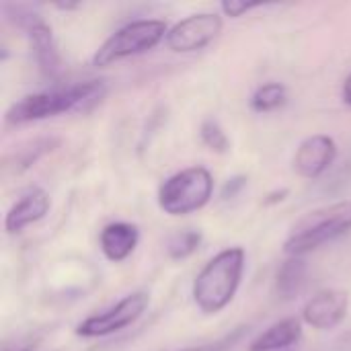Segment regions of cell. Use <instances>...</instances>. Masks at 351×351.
I'll return each instance as SVG.
<instances>
[{
  "instance_id": "obj_1",
  "label": "cell",
  "mask_w": 351,
  "mask_h": 351,
  "mask_svg": "<svg viewBox=\"0 0 351 351\" xmlns=\"http://www.w3.org/2000/svg\"><path fill=\"white\" fill-rule=\"evenodd\" d=\"M103 97L105 84L101 80H86L64 88L27 95L14 105H10V109L6 111V121L12 125H23L68 111H88Z\"/></svg>"
},
{
  "instance_id": "obj_2",
  "label": "cell",
  "mask_w": 351,
  "mask_h": 351,
  "mask_svg": "<svg viewBox=\"0 0 351 351\" xmlns=\"http://www.w3.org/2000/svg\"><path fill=\"white\" fill-rule=\"evenodd\" d=\"M245 251L230 247L212 257L193 282V300L206 315H216L226 308L243 280Z\"/></svg>"
},
{
  "instance_id": "obj_3",
  "label": "cell",
  "mask_w": 351,
  "mask_h": 351,
  "mask_svg": "<svg viewBox=\"0 0 351 351\" xmlns=\"http://www.w3.org/2000/svg\"><path fill=\"white\" fill-rule=\"evenodd\" d=\"M348 230H351V199L313 210L292 228L284 243V253L288 257H304Z\"/></svg>"
},
{
  "instance_id": "obj_4",
  "label": "cell",
  "mask_w": 351,
  "mask_h": 351,
  "mask_svg": "<svg viewBox=\"0 0 351 351\" xmlns=\"http://www.w3.org/2000/svg\"><path fill=\"white\" fill-rule=\"evenodd\" d=\"M214 193V179L208 169L191 167L169 177L158 189V206L171 216H185L202 210Z\"/></svg>"
},
{
  "instance_id": "obj_5",
  "label": "cell",
  "mask_w": 351,
  "mask_h": 351,
  "mask_svg": "<svg viewBox=\"0 0 351 351\" xmlns=\"http://www.w3.org/2000/svg\"><path fill=\"white\" fill-rule=\"evenodd\" d=\"M169 27L160 19H144L134 21L117 29L109 39L103 41V45L97 49L93 64L97 68H105L113 62L144 53L158 45L162 39H167Z\"/></svg>"
},
{
  "instance_id": "obj_6",
  "label": "cell",
  "mask_w": 351,
  "mask_h": 351,
  "mask_svg": "<svg viewBox=\"0 0 351 351\" xmlns=\"http://www.w3.org/2000/svg\"><path fill=\"white\" fill-rule=\"evenodd\" d=\"M146 306H148V294L146 292H134V294L125 296L123 300H119L109 311L93 315L86 321H82L76 327V335L88 337V339L113 335V333L134 325L142 317Z\"/></svg>"
},
{
  "instance_id": "obj_7",
  "label": "cell",
  "mask_w": 351,
  "mask_h": 351,
  "mask_svg": "<svg viewBox=\"0 0 351 351\" xmlns=\"http://www.w3.org/2000/svg\"><path fill=\"white\" fill-rule=\"evenodd\" d=\"M222 31V16L216 12H197L191 14L177 25H173L167 33V47L177 53H189L204 49L212 43Z\"/></svg>"
},
{
  "instance_id": "obj_8",
  "label": "cell",
  "mask_w": 351,
  "mask_h": 351,
  "mask_svg": "<svg viewBox=\"0 0 351 351\" xmlns=\"http://www.w3.org/2000/svg\"><path fill=\"white\" fill-rule=\"evenodd\" d=\"M337 158V144L333 138L317 134L306 138L294 156V171L304 179L321 177Z\"/></svg>"
},
{
  "instance_id": "obj_9",
  "label": "cell",
  "mask_w": 351,
  "mask_h": 351,
  "mask_svg": "<svg viewBox=\"0 0 351 351\" xmlns=\"http://www.w3.org/2000/svg\"><path fill=\"white\" fill-rule=\"evenodd\" d=\"M348 294L341 290H323L315 294L302 311V319L306 325L319 331L335 329L348 315Z\"/></svg>"
},
{
  "instance_id": "obj_10",
  "label": "cell",
  "mask_w": 351,
  "mask_h": 351,
  "mask_svg": "<svg viewBox=\"0 0 351 351\" xmlns=\"http://www.w3.org/2000/svg\"><path fill=\"white\" fill-rule=\"evenodd\" d=\"M23 27L27 29V35H29V41H31L39 70L43 72V76L56 78L60 74L62 60H60V51H58V45H56V39H53L49 25H45L37 14H31Z\"/></svg>"
},
{
  "instance_id": "obj_11",
  "label": "cell",
  "mask_w": 351,
  "mask_h": 351,
  "mask_svg": "<svg viewBox=\"0 0 351 351\" xmlns=\"http://www.w3.org/2000/svg\"><path fill=\"white\" fill-rule=\"evenodd\" d=\"M138 241H140V230L130 222H111L101 230L99 237L103 255L113 263L128 259L138 247Z\"/></svg>"
},
{
  "instance_id": "obj_12",
  "label": "cell",
  "mask_w": 351,
  "mask_h": 351,
  "mask_svg": "<svg viewBox=\"0 0 351 351\" xmlns=\"http://www.w3.org/2000/svg\"><path fill=\"white\" fill-rule=\"evenodd\" d=\"M49 195L43 189H33L27 195H23L6 214L4 218V228L8 234L21 232L25 226L39 222L47 212H49Z\"/></svg>"
},
{
  "instance_id": "obj_13",
  "label": "cell",
  "mask_w": 351,
  "mask_h": 351,
  "mask_svg": "<svg viewBox=\"0 0 351 351\" xmlns=\"http://www.w3.org/2000/svg\"><path fill=\"white\" fill-rule=\"evenodd\" d=\"M302 337V323L296 317L282 319L274 323L267 331H263L257 339H253L249 351H278L298 343Z\"/></svg>"
},
{
  "instance_id": "obj_14",
  "label": "cell",
  "mask_w": 351,
  "mask_h": 351,
  "mask_svg": "<svg viewBox=\"0 0 351 351\" xmlns=\"http://www.w3.org/2000/svg\"><path fill=\"white\" fill-rule=\"evenodd\" d=\"M306 261L302 257H288L276 278V292L284 300L296 298L306 284Z\"/></svg>"
},
{
  "instance_id": "obj_15",
  "label": "cell",
  "mask_w": 351,
  "mask_h": 351,
  "mask_svg": "<svg viewBox=\"0 0 351 351\" xmlns=\"http://www.w3.org/2000/svg\"><path fill=\"white\" fill-rule=\"evenodd\" d=\"M286 86L280 82H267L263 86H259L253 97H251V109L257 113H269L276 111L278 107H282L286 103Z\"/></svg>"
},
{
  "instance_id": "obj_16",
  "label": "cell",
  "mask_w": 351,
  "mask_h": 351,
  "mask_svg": "<svg viewBox=\"0 0 351 351\" xmlns=\"http://www.w3.org/2000/svg\"><path fill=\"white\" fill-rule=\"evenodd\" d=\"M202 241H204V237L199 230H181L169 239L167 253L171 259H187L189 255H193L199 249Z\"/></svg>"
},
{
  "instance_id": "obj_17",
  "label": "cell",
  "mask_w": 351,
  "mask_h": 351,
  "mask_svg": "<svg viewBox=\"0 0 351 351\" xmlns=\"http://www.w3.org/2000/svg\"><path fill=\"white\" fill-rule=\"evenodd\" d=\"M199 136H202V142H204L210 150H214V152H218V154H224V152H228V148H230V140H228L226 132H224V130L220 128V123L214 121V119H206V121L202 123Z\"/></svg>"
},
{
  "instance_id": "obj_18",
  "label": "cell",
  "mask_w": 351,
  "mask_h": 351,
  "mask_svg": "<svg viewBox=\"0 0 351 351\" xmlns=\"http://www.w3.org/2000/svg\"><path fill=\"white\" fill-rule=\"evenodd\" d=\"M56 144V140H35L33 144H29V148H21L16 154H14V169H16V173L19 171H23V169H29L43 152H47V150H51V146Z\"/></svg>"
},
{
  "instance_id": "obj_19",
  "label": "cell",
  "mask_w": 351,
  "mask_h": 351,
  "mask_svg": "<svg viewBox=\"0 0 351 351\" xmlns=\"http://www.w3.org/2000/svg\"><path fill=\"white\" fill-rule=\"evenodd\" d=\"M243 333H245V327H237L234 331H230L228 335H224V337H220V339H216L212 343L197 346V348H187L183 351H228L234 348V343L243 337Z\"/></svg>"
},
{
  "instance_id": "obj_20",
  "label": "cell",
  "mask_w": 351,
  "mask_h": 351,
  "mask_svg": "<svg viewBox=\"0 0 351 351\" xmlns=\"http://www.w3.org/2000/svg\"><path fill=\"white\" fill-rule=\"evenodd\" d=\"M259 6H261V2L224 0V2H222V12H224L226 16H232V19H237V16H243L245 12H249V10H253V8H259Z\"/></svg>"
},
{
  "instance_id": "obj_21",
  "label": "cell",
  "mask_w": 351,
  "mask_h": 351,
  "mask_svg": "<svg viewBox=\"0 0 351 351\" xmlns=\"http://www.w3.org/2000/svg\"><path fill=\"white\" fill-rule=\"evenodd\" d=\"M245 185H247V177H243V175L228 179V181L224 183V187H222V199H232V197H237Z\"/></svg>"
},
{
  "instance_id": "obj_22",
  "label": "cell",
  "mask_w": 351,
  "mask_h": 351,
  "mask_svg": "<svg viewBox=\"0 0 351 351\" xmlns=\"http://www.w3.org/2000/svg\"><path fill=\"white\" fill-rule=\"evenodd\" d=\"M288 195V189H280V191H274L271 195H267L269 199H265V206H271V204H278V202H284Z\"/></svg>"
},
{
  "instance_id": "obj_23",
  "label": "cell",
  "mask_w": 351,
  "mask_h": 351,
  "mask_svg": "<svg viewBox=\"0 0 351 351\" xmlns=\"http://www.w3.org/2000/svg\"><path fill=\"white\" fill-rule=\"evenodd\" d=\"M343 101L351 105V74L346 78V84H343Z\"/></svg>"
},
{
  "instance_id": "obj_24",
  "label": "cell",
  "mask_w": 351,
  "mask_h": 351,
  "mask_svg": "<svg viewBox=\"0 0 351 351\" xmlns=\"http://www.w3.org/2000/svg\"><path fill=\"white\" fill-rule=\"evenodd\" d=\"M35 350V346L33 343H25V346H16V348H10V346H6L4 351H33Z\"/></svg>"
},
{
  "instance_id": "obj_25",
  "label": "cell",
  "mask_w": 351,
  "mask_h": 351,
  "mask_svg": "<svg viewBox=\"0 0 351 351\" xmlns=\"http://www.w3.org/2000/svg\"><path fill=\"white\" fill-rule=\"evenodd\" d=\"M58 8H62V10H72V8H76L78 4H70V2H60V4H56Z\"/></svg>"
}]
</instances>
